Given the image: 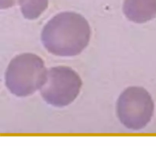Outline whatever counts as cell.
Wrapping results in <instances>:
<instances>
[{"mask_svg":"<svg viewBox=\"0 0 156 146\" xmlns=\"http://www.w3.org/2000/svg\"><path fill=\"white\" fill-rule=\"evenodd\" d=\"M82 86L81 77L74 69L59 65L48 69L47 80L40 93L47 104L64 107L77 98Z\"/></svg>","mask_w":156,"mask_h":146,"instance_id":"cell-4","label":"cell"},{"mask_svg":"<svg viewBox=\"0 0 156 146\" xmlns=\"http://www.w3.org/2000/svg\"><path fill=\"white\" fill-rule=\"evenodd\" d=\"M123 12L132 22L146 23L156 17V0H124Z\"/></svg>","mask_w":156,"mask_h":146,"instance_id":"cell-5","label":"cell"},{"mask_svg":"<svg viewBox=\"0 0 156 146\" xmlns=\"http://www.w3.org/2000/svg\"><path fill=\"white\" fill-rule=\"evenodd\" d=\"M49 0H18V4L24 18L35 20L48 7Z\"/></svg>","mask_w":156,"mask_h":146,"instance_id":"cell-6","label":"cell"},{"mask_svg":"<svg viewBox=\"0 0 156 146\" xmlns=\"http://www.w3.org/2000/svg\"><path fill=\"white\" fill-rule=\"evenodd\" d=\"M18 0H0V9H7L15 6Z\"/></svg>","mask_w":156,"mask_h":146,"instance_id":"cell-7","label":"cell"},{"mask_svg":"<svg viewBox=\"0 0 156 146\" xmlns=\"http://www.w3.org/2000/svg\"><path fill=\"white\" fill-rule=\"evenodd\" d=\"M154 111L153 99L142 87H128L117 99V116L128 129L140 130L146 127L152 120Z\"/></svg>","mask_w":156,"mask_h":146,"instance_id":"cell-3","label":"cell"},{"mask_svg":"<svg viewBox=\"0 0 156 146\" xmlns=\"http://www.w3.org/2000/svg\"><path fill=\"white\" fill-rule=\"evenodd\" d=\"M91 29L83 15L63 12L47 21L41 31L44 48L57 56L70 57L79 55L89 43Z\"/></svg>","mask_w":156,"mask_h":146,"instance_id":"cell-1","label":"cell"},{"mask_svg":"<svg viewBox=\"0 0 156 146\" xmlns=\"http://www.w3.org/2000/svg\"><path fill=\"white\" fill-rule=\"evenodd\" d=\"M47 71L44 61L37 54L24 53L17 55L6 68L5 86L16 97H27L44 85Z\"/></svg>","mask_w":156,"mask_h":146,"instance_id":"cell-2","label":"cell"}]
</instances>
